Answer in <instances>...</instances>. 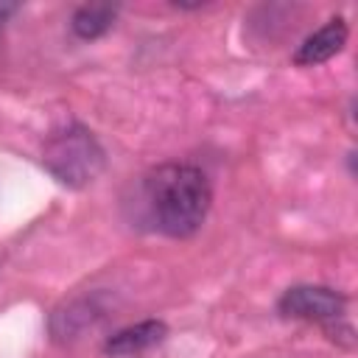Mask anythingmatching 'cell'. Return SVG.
<instances>
[{
    "instance_id": "8992f818",
    "label": "cell",
    "mask_w": 358,
    "mask_h": 358,
    "mask_svg": "<svg viewBox=\"0 0 358 358\" xmlns=\"http://www.w3.org/2000/svg\"><path fill=\"white\" fill-rule=\"evenodd\" d=\"M115 6H103V3H87V6H78L73 11V20H70V28L78 39H98L103 36L112 22H115Z\"/></svg>"
},
{
    "instance_id": "6da1fadb",
    "label": "cell",
    "mask_w": 358,
    "mask_h": 358,
    "mask_svg": "<svg viewBox=\"0 0 358 358\" xmlns=\"http://www.w3.org/2000/svg\"><path fill=\"white\" fill-rule=\"evenodd\" d=\"M145 201L159 232L171 238H187L204 224L210 213V179L201 168L187 162L159 165L145 179Z\"/></svg>"
},
{
    "instance_id": "7a4b0ae2",
    "label": "cell",
    "mask_w": 358,
    "mask_h": 358,
    "mask_svg": "<svg viewBox=\"0 0 358 358\" xmlns=\"http://www.w3.org/2000/svg\"><path fill=\"white\" fill-rule=\"evenodd\" d=\"M42 165L67 187H87L92 185L103 168H106V154L95 134L81 126L70 123L56 129L42 148Z\"/></svg>"
},
{
    "instance_id": "5b68a950",
    "label": "cell",
    "mask_w": 358,
    "mask_h": 358,
    "mask_svg": "<svg viewBox=\"0 0 358 358\" xmlns=\"http://www.w3.org/2000/svg\"><path fill=\"white\" fill-rule=\"evenodd\" d=\"M347 36H350V28H347V22L341 17L327 20L319 31H313L310 36L302 39V45L294 53V64H299V67H316V64L333 59L336 53L344 50Z\"/></svg>"
},
{
    "instance_id": "3957f363",
    "label": "cell",
    "mask_w": 358,
    "mask_h": 358,
    "mask_svg": "<svg viewBox=\"0 0 358 358\" xmlns=\"http://www.w3.org/2000/svg\"><path fill=\"white\" fill-rule=\"evenodd\" d=\"M277 308H280L282 316L319 322L327 330H333L336 322L344 319L347 296L333 291V288H324V285H294L280 296Z\"/></svg>"
},
{
    "instance_id": "277c9868",
    "label": "cell",
    "mask_w": 358,
    "mask_h": 358,
    "mask_svg": "<svg viewBox=\"0 0 358 358\" xmlns=\"http://www.w3.org/2000/svg\"><path fill=\"white\" fill-rule=\"evenodd\" d=\"M165 336H168L165 322L145 319V322H137V324H129V327L112 333L103 344V352L109 358H137V355L148 352L151 347L162 344Z\"/></svg>"
},
{
    "instance_id": "52a82bcc",
    "label": "cell",
    "mask_w": 358,
    "mask_h": 358,
    "mask_svg": "<svg viewBox=\"0 0 358 358\" xmlns=\"http://www.w3.org/2000/svg\"><path fill=\"white\" fill-rule=\"evenodd\" d=\"M14 11H17V6H11V3H3V6H0V22H3L8 14H14Z\"/></svg>"
}]
</instances>
